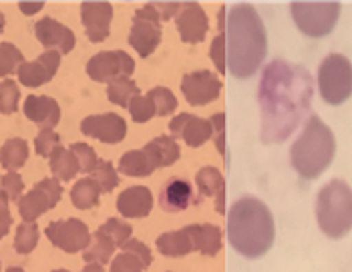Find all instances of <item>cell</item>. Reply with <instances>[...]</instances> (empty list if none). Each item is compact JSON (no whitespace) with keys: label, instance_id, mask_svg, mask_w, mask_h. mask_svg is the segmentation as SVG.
<instances>
[{"label":"cell","instance_id":"cell-1","mask_svg":"<svg viewBox=\"0 0 352 272\" xmlns=\"http://www.w3.org/2000/svg\"><path fill=\"white\" fill-rule=\"evenodd\" d=\"M314 97V81L310 73L288 61H272L260 81L262 139L266 143H282L296 132L308 115Z\"/></svg>","mask_w":352,"mask_h":272},{"label":"cell","instance_id":"cell-2","mask_svg":"<svg viewBox=\"0 0 352 272\" xmlns=\"http://www.w3.org/2000/svg\"><path fill=\"white\" fill-rule=\"evenodd\" d=\"M226 59L228 71L238 79L254 77L268 54V34L260 12L252 4H234L226 19Z\"/></svg>","mask_w":352,"mask_h":272},{"label":"cell","instance_id":"cell-3","mask_svg":"<svg viewBox=\"0 0 352 272\" xmlns=\"http://www.w3.org/2000/svg\"><path fill=\"white\" fill-rule=\"evenodd\" d=\"M228 242L245 258H260L270 252L276 240L272 210L254 196L240 198L228 212Z\"/></svg>","mask_w":352,"mask_h":272},{"label":"cell","instance_id":"cell-4","mask_svg":"<svg viewBox=\"0 0 352 272\" xmlns=\"http://www.w3.org/2000/svg\"><path fill=\"white\" fill-rule=\"evenodd\" d=\"M334 156L336 137L320 117L312 115L290 147V163L294 171L304 180H316L332 165Z\"/></svg>","mask_w":352,"mask_h":272},{"label":"cell","instance_id":"cell-5","mask_svg":"<svg viewBox=\"0 0 352 272\" xmlns=\"http://www.w3.org/2000/svg\"><path fill=\"white\" fill-rule=\"evenodd\" d=\"M316 222L332 240L344 238L352 232V188L342 180H332L316 196Z\"/></svg>","mask_w":352,"mask_h":272},{"label":"cell","instance_id":"cell-6","mask_svg":"<svg viewBox=\"0 0 352 272\" xmlns=\"http://www.w3.org/2000/svg\"><path fill=\"white\" fill-rule=\"evenodd\" d=\"M316 85L322 101L328 105H342L352 97V63L349 56L332 53L318 67Z\"/></svg>","mask_w":352,"mask_h":272},{"label":"cell","instance_id":"cell-7","mask_svg":"<svg viewBox=\"0 0 352 272\" xmlns=\"http://www.w3.org/2000/svg\"><path fill=\"white\" fill-rule=\"evenodd\" d=\"M342 4L340 2H292L290 14L294 25L304 36L310 39H324L328 36L340 19Z\"/></svg>","mask_w":352,"mask_h":272},{"label":"cell","instance_id":"cell-8","mask_svg":"<svg viewBox=\"0 0 352 272\" xmlns=\"http://www.w3.org/2000/svg\"><path fill=\"white\" fill-rule=\"evenodd\" d=\"M162 43V17L151 2L139 8L133 17V27L129 32V45L139 56H149Z\"/></svg>","mask_w":352,"mask_h":272},{"label":"cell","instance_id":"cell-9","mask_svg":"<svg viewBox=\"0 0 352 272\" xmlns=\"http://www.w3.org/2000/svg\"><path fill=\"white\" fill-rule=\"evenodd\" d=\"M63 198V186L56 178H45L19 200V214L23 222H36L43 214L53 210Z\"/></svg>","mask_w":352,"mask_h":272},{"label":"cell","instance_id":"cell-10","mask_svg":"<svg viewBox=\"0 0 352 272\" xmlns=\"http://www.w3.org/2000/svg\"><path fill=\"white\" fill-rule=\"evenodd\" d=\"M135 71V61L125 51H103L89 59L87 75L93 81L113 83L117 79H129Z\"/></svg>","mask_w":352,"mask_h":272},{"label":"cell","instance_id":"cell-11","mask_svg":"<svg viewBox=\"0 0 352 272\" xmlns=\"http://www.w3.org/2000/svg\"><path fill=\"white\" fill-rule=\"evenodd\" d=\"M47 238L51 244L67 254H77L82 252L91 244V230L89 226L79 218H67V220H56L51 222L45 228Z\"/></svg>","mask_w":352,"mask_h":272},{"label":"cell","instance_id":"cell-12","mask_svg":"<svg viewBox=\"0 0 352 272\" xmlns=\"http://www.w3.org/2000/svg\"><path fill=\"white\" fill-rule=\"evenodd\" d=\"M221 85L216 73L212 71H193L188 73L184 79H182V91H184V97L188 99L190 105H210L214 103L219 93H221Z\"/></svg>","mask_w":352,"mask_h":272},{"label":"cell","instance_id":"cell-13","mask_svg":"<svg viewBox=\"0 0 352 272\" xmlns=\"http://www.w3.org/2000/svg\"><path fill=\"white\" fill-rule=\"evenodd\" d=\"M81 132L87 137L99 139L103 143H119L127 136V123L117 113L89 115L82 119Z\"/></svg>","mask_w":352,"mask_h":272},{"label":"cell","instance_id":"cell-14","mask_svg":"<svg viewBox=\"0 0 352 272\" xmlns=\"http://www.w3.org/2000/svg\"><path fill=\"white\" fill-rule=\"evenodd\" d=\"M175 25L184 43L197 45L206 39L210 21L206 10L197 2H182V8L175 17Z\"/></svg>","mask_w":352,"mask_h":272},{"label":"cell","instance_id":"cell-15","mask_svg":"<svg viewBox=\"0 0 352 272\" xmlns=\"http://www.w3.org/2000/svg\"><path fill=\"white\" fill-rule=\"evenodd\" d=\"M81 19L85 32L91 43L107 41L113 21V4L109 2H82Z\"/></svg>","mask_w":352,"mask_h":272},{"label":"cell","instance_id":"cell-16","mask_svg":"<svg viewBox=\"0 0 352 272\" xmlns=\"http://www.w3.org/2000/svg\"><path fill=\"white\" fill-rule=\"evenodd\" d=\"M34 34L38 39V43L51 51L56 53H71L75 43H77V36L75 32L69 27H65L63 23L54 21L53 17H45L41 19L36 25H34Z\"/></svg>","mask_w":352,"mask_h":272},{"label":"cell","instance_id":"cell-17","mask_svg":"<svg viewBox=\"0 0 352 272\" xmlns=\"http://www.w3.org/2000/svg\"><path fill=\"white\" fill-rule=\"evenodd\" d=\"M60 67V53L56 51H47L34 61H25L19 67V81L27 87H41L45 83H49L56 75Z\"/></svg>","mask_w":352,"mask_h":272},{"label":"cell","instance_id":"cell-18","mask_svg":"<svg viewBox=\"0 0 352 272\" xmlns=\"http://www.w3.org/2000/svg\"><path fill=\"white\" fill-rule=\"evenodd\" d=\"M169 132L171 136L182 137L190 147H199L208 139H212V123L190 113H179L177 117L171 119Z\"/></svg>","mask_w":352,"mask_h":272},{"label":"cell","instance_id":"cell-19","mask_svg":"<svg viewBox=\"0 0 352 272\" xmlns=\"http://www.w3.org/2000/svg\"><path fill=\"white\" fill-rule=\"evenodd\" d=\"M153 210V193L147 186H131L117 198V212L123 218H145Z\"/></svg>","mask_w":352,"mask_h":272},{"label":"cell","instance_id":"cell-20","mask_svg":"<svg viewBox=\"0 0 352 272\" xmlns=\"http://www.w3.org/2000/svg\"><path fill=\"white\" fill-rule=\"evenodd\" d=\"M25 115L41 129H54L60 121V107L53 97L28 95L25 101Z\"/></svg>","mask_w":352,"mask_h":272},{"label":"cell","instance_id":"cell-21","mask_svg":"<svg viewBox=\"0 0 352 272\" xmlns=\"http://www.w3.org/2000/svg\"><path fill=\"white\" fill-rule=\"evenodd\" d=\"M157 167H162V163H160L153 147L149 143L143 149L123 154L121 160H119V171L125 174V176H133V178L151 176Z\"/></svg>","mask_w":352,"mask_h":272},{"label":"cell","instance_id":"cell-22","mask_svg":"<svg viewBox=\"0 0 352 272\" xmlns=\"http://www.w3.org/2000/svg\"><path fill=\"white\" fill-rule=\"evenodd\" d=\"M191 202H193V188L188 180L175 178L163 186L160 204L165 212H182V210L190 208Z\"/></svg>","mask_w":352,"mask_h":272},{"label":"cell","instance_id":"cell-23","mask_svg":"<svg viewBox=\"0 0 352 272\" xmlns=\"http://www.w3.org/2000/svg\"><path fill=\"white\" fill-rule=\"evenodd\" d=\"M157 252L169 258H177V256H186L190 252H195L193 244V234H191V226H186L182 230H173V232H165L157 238Z\"/></svg>","mask_w":352,"mask_h":272},{"label":"cell","instance_id":"cell-24","mask_svg":"<svg viewBox=\"0 0 352 272\" xmlns=\"http://www.w3.org/2000/svg\"><path fill=\"white\" fill-rule=\"evenodd\" d=\"M195 250L204 256H216L223 248L221 244V228L216 224H191Z\"/></svg>","mask_w":352,"mask_h":272},{"label":"cell","instance_id":"cell-25","mask_svg":"<svg viewBox=\"0 0 352 272\" xmlns=\"http://www.w3.org/2000/svg\"><path fill=\"white\" fill-rule=\"evenodd\" d=\"M49 160H51V171H53V176L58 182H69L81 171L77 156L71 149L63 147V145H58L54 149Z\"/></svg>","mask_w":352,"mask_h":272},{"label":"cell","instance_id":"cell-26","mask_svg":"<svg viewBox=\"0 0 352 272\" xmlns=\"http://www.w3.org/2000/svg\"><path fill=\"white\" fill-rule=\"evenodd\" d=\"M115 248H117V244L109 238L107 234H103L101 230H97L91 236V244L82 250L85 262L87 264H101V266H105L109 260H111Z\"/></svg>","mask_w":352,"mask_h":272},{"label":"cell","instance_id":"cell-27","mask_svg":"<svg viewBox=\"0 0 352 272\" xmlns=\"http://www.w3.org/2000/svg\"><path fill=\"white\" fill-rule=\"evenodd\" d=\"M101 186L97 184V180L93 178H82L79 180L73 188H71V202L75 208L79 210H89V208H95L101 200Z\"/></svg>","mask_w":352,"mask_h":272},{"label":"cell","instance_id":"cell-28","mask_svg":"<svg viewBox=\"0 0 352 272\" xmlns=\"http://www.w3.org/2000/svg\"><path fill=\"white\" fill-rule=\"evenodd\" d=\"M28 160V143L21 137H12L4 141L0 149V163L8 171H19Z\"/></svg>","mask_w":352,"mask_h":272},{"label":"cell","instance_id":"cell-29","mask_svg":"<svg viewBox=\"0 0 352 272\" xmlns=\"http://www.w3.org/2000/svg\"><path fill=\"white\" fill-rule=\"evenodd\" d=\"M195 184L199 191L208 198L212 196H217L219 191H226V180H223V174L217 169V167H201L195 176Z\"/></svg>","mask_w":352,"mask_h":272},{"label":"cell","instance_id":"cell-30","mask_svg":"<svg viewBox=\"0 0 352 272\" xmlns=\"http://www.w3.org/2000/svg\"><path fill=\"white\" fill-rule=\"evenodd\" d=\"M135 95H139V85L131 79H117V81L109 83V101L119 107H129V103Z\"/></svg>","mask_w":352,"mask_h":272},{"label":"cell","instance_id":"cell-31","mask_svg":"<svg viewBox=\"0 0 352 272\" xmlns=\"http://www.w3.org/2000/svg\"><path fill=\"white\" fill-rule=\"evenodd\" d=\"M38 238H41L38 226L34 222H23L14 234V250L19 254H30L38 244Z\"/></svg>","mask_w":352,"mask_h":272},{"label":"cell","instance_id":"cell-32","mask_svg":"<svg viewBox=\"0 0 352 272\" xmlns=\"http://www.w3.org/2000/svg\"><path fill=\"white\" fill-rule=\"evenodd\" d=\"M25 63L21 49L12 43H0V77H8Z\"/></svg>","mask_w":352,"mask_h":272},{"label":"cell","instance_id":"cell-33","mask_svg":"<svg viewBox=\"0 0 352 272\" xmlns=\"http://www.w3.org/2000/svg\"><path fill=\"white\" fill-rule=\"evenodd\" d=\"M21 101V89L12 79H4L0 83V113L10 115L19 109Z\"/></svg>","mask_w":352,"mask_h":272},{"label":"cell","instance_id":"cell-34","mask_svg":"<svg viewBox=\"0 0 352 272\" xmlns=\"http://www.w3.org/2000/svg\"><path fill=\"white\" fill-rule=\"evenodd\" d=\"M147 97L151 99L155 113L157 115H171L177 109V99L175 95L167 89V87H155L147 93Z\"/></svg>","mask_w":352,"mask_h":272},{"label":"cell","instance_id":"cell-35","mask_svg":"<svg viewBox=\"0 0 352 272\" xmlns=\"http://www.w3.org/2000/svg\"><path fill=\"white\" fill-rule=\"evenodd\" d=\"M99 230L103 234H107L109 238L117 246H123L131 238V226L125 220H121V218H109Z\"/></svg>","mask_w":352,"mask_h":272},{"label":"cell","instance_id":"cell-36","mask_svg":"<svg viewBox=\"0 0 352 272\" xmlns=\"http://www.w3.org/2000/svg\"><path fill=\"white\" fill-rule=\"evenodd\" d=\"M91 178L97 180V184L101 186L103 193H105V191L109 193V191H113L119 186V174L115 171V167H113L111 163L103 162V160H99L97 167H95L93 174H91Z\"/></svg>","mask_w":352,"mask_h":272},{"label":"cell","instance_id":"cell-37","mask_svg":"<svg viewBox=\"0 0 352 272\" xmlns=\"http://www.w3.org/2000/svg\"><path fill=\"white\" fill-rule=\"evenodd\" d=\"M127 109H129L133 121H137V123H147L155 115V107H153L151 99L147 95H141V93L131 99V103H129Z\"/></svg>","mask_w":352,"mask_h":272},{"label":"cell","instance_id":"cell-38","mask_svg":"<svg viewBox=\"0 0 352 272\" xmlns=\"http://www.w3.org/2000/svg\"><path fill=\"white\" fill-rule=\"evenodd\" d=\"M143 271H145V264L137 258L135 254L125 252V250H121V254H117V256L111 260V266H109V272H143Z\"/></svg>","mask_w":352,"mask_h":272},{"label":"cell","instance_id":"cell-39","mask_svg":"<svg viewBox=\"0 0 352 272\" xmlns=\"http://www.w3.org/2000/svg\"><path fill=\"white\" fill-rule=\"evenodd\" d=\"M71 151L77 156L79 165H81V171H85V174H93V169H95L97 163H99V156L95 154V149H93L91 145L79 141V143H73V145H71Z\"/></svg>","mask_w":352,"mask_h":272},{"label":"cell","instance_id":"cell-40","mask_svg":"<svg viewBox=\"0 0 352 272\" xmlns=\"http://www.w3.org/2000/svg\"><path fill=\"white\" fill-rule=\"evenodd\" d=\"M58 145H60V137L54 129H41V134L34 139V147L41 158H51V154Z\"/></svg>","mask_w":352,"mask_h":272},{"label":"cell","instance_id":"cell-41","mask_svg":"<svg viewBox=\"0 0 352 272\" xmlns=\"http://www.w3.org/2000/svg\"><path fill=\"white\" fill-rule=\"evenodd\" d=\"M0 188L8 196V200H21L25 191V182L19 171H8L0 180Z\"/></svg>","mask_w":352,"mask_h":272},{"label":"cell","instance_id":"cell-42","mask_svg":"<svg viewBox=\"0 0 352 272\" xmlns=\"http://www.w3.org/2000/svg\"><path fill=\"white\" fill-rule=\"evenodd\" d=\"M210 56H212V61H214V65H216V69L223 75V73H228V59H226V36H223V32H219L216 39H214V43H212V49H210Z\"/></svg>","mask_w":352,"mask_h":272},{"label":"cell","instance_id":"cell-43","mask_svg":"<svg viewBox=\"0 0 352 272\" xmlns=\"http://www.w3.org/2000/svg\"><path fill=\"white\" fill-rule=\"evenodd\" d=\"M212 137L216 141V149L226 158V113H216L212 119Z\"/></svg>","mask_w":352,"mask_h":272},{"label":"cell","instance_id":"cell-44","mask_svg":"<svg viewBox=\"0 0 352 272\" xmlns=\"http://www.w3.org/2000/svg\"><path fill=\"white\" fill-rule=\"evenodd\" d=\"M121 250H125V252H131V254H135L137 258L145 264V269H149L151 266V250H149V246L145 244V242H141V240H135V238H129L125 244L121 246Z\"/></svg>","mask_w":352,"mask_h":272},{"label":"cell","instance_id":"cell-45","mask_svg":"<svg viewBox=\"0 0 352 272\" xmlns=\"http://www.w3.org/2000/svg\"><path fill=\"white\" fill-rule=\"evenodd\" d=\"M12 226V214H10V200L0 188V238H4L10 232Z\"/></svg>","mask_w":352,"mask_h":272},{"label":"cell","instance_id":"cell-46","mask_svg":"<svg viewBox=\"0 0 352 272\" xmlns=\"http://www.w3.org/2000/svg\"><path fill=\"white\" fill-rule=\"evenodd\" d=\"M151 4L160 12L162 21H169L171 17H177V12L182 8V2H151Z\"/></svg>","mask_w":352,"mask_h":272},{"label":"cell","instance_id":"cell-47","mask_svg":"<svg viewBox=\"0 0 352 272\" xmlns=\"http://www.w3.org/2000/svg\"><path fill=\"white\" fill-rule=\"evenodd\" d=\"M43 6H45V2H19L21 12H23V14H27V17L41 12V10H43Z\"/></svg>","mask_w":352,"mask_h":272},{"label":"cell","instance_id":"cell-48","mask_svg":"<svg viewBox=\"0 0 352 272\" xmlns=\"http://www.w3.org/2000/svg\"><path fill=\"white\" fill-rule=\"evenodd\" d=\"M226 19H228V8H226V6H221V8H219V12H217V27H219V32H223V30H226Z\"/></svg>","mask_w":352,"mask_h":272},{"label":"cell","instance_id":"cell-49","mask_svg":"<svg viewBox=\"0 0 352 272\" xmlns=\"http://www.w3.org/2000/svg\"><path fill=\"white\" fill-rule=\"evenodd\" d=\"M81 272H105V266H101V264H87Z\"/></svg>","mask_w":352,"mask_h":272},{"label":"cell","instance_id":"cell-50","mask_svg":"<svg viewBox=\"0 0 352 272\" xmlns=\"http://www.w3.org/2000/svg\"><path fill=\"white\" fill-rule=\"evenodd\" d=\"M4 25H6V21H4V14H2V10H0V32L4 30Z\"/></svg>","mask_w":352,"mask_h":272},{"label":"cell","instance_id":"cell-51","mask_svg":"<svg viewBox=\"0 0 352 272\" xmlns=\"http://www.w3.org/2000/svg\"><path fill=\"white\" fill-rule=\"evenodd\" d=\"M6 272H27L25 269H19V266H10Z\"/></svg>","mask_w":352,"mask_h":272},{"label":"cell","instance_id":"cell-52","mask_svg":"<svg viewBox=\"0 0 352 272\" xmlns=\"http://www.w3.org/2000/svg\"><path fill=\"white\" fill-rule=\"evenodd\" d=\"M53 272H71V271H67V269H56V271H53Z\"/></svg>","mask_w":352,"mask_h":272},{"label":"cell","instance_id":"cell-53","mask_svg":"<svg viewBox=\"0 0 352 272\" xmlns=\"http://www.w3.org/2000/svg\"><path fill=\"white\" fill-rule=\"evenodd\" d=\"M0 269H2V264H0Z\"/></svg>","mask_w":352,"mask_h":272}]
</instances>
